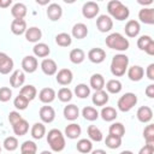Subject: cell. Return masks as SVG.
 <instances>
[{"mask_svg": "<svg viewBox=\"0 0 154 154\" xmlns=\"http://www.w3.org/2000/svg\"><path fill=\"white\" fill-rule=\"evenodd\" d=\"M107 11L117 20H125L130 14L129 8L125 5H123L119 0H111L107 4Z\"/></svg>", "mask_w": 154, "mask_h": 154, "instance_id": "6da1fadb", "label": "cell"}, {"mask_svg": "<svg viewBox=\"0 0 154 154\" xmlns=\"http://www.w3.org/2000/svg\"><path fill=\"white\" fill-rule=\"evenodd\" d=\"M106 45L111 49L123 52V51H126L129 48L130 42L122 34H119V32H112V34H109L106 37Z\"/></svg>", "mask_w": 154, "mask_h": 154, "instance_id": "7a4b0ae2", "label": "cell"}, {"mask_svg": "<svg viewBox=\"0 0 154 154\" xmlns=\"http://www.w3.org/2000/svg\"><path fill=\"white\" fill-rule=\"evenodd\" d=\"M129 66V58L125 54H117L112 58L111 61V72L116 77L123 76Z\"/></svg>", "mask_w": 154, "mask_h": 154, "instance_id": "3957f363", "label": "cell"}, {"mask_svg": "<svg viewBox=\"0 0 154 154\" xmlns=\"http://www.w3.org/2000/svg\"><path fill=\"white\" fill-rule=\"evenodd\" d=\"M47 142L53 152H61L65 148V138L60 130L52 129L48 131Z\"/></svg>", "mask_w": 154, "mask_h": 154, "instance_id": "277c9868", "label": "cell"}, {"mask_svg": "<svg viewBox=\"0 0 154 154\" xmlns=\"http://www.w3.org/2000/svg\"><path fill=\"white\" fill-rule=\"evenodd\" d=\"M137 103V96L134 93H125L122 95L117 102V106L119 111L122 112H129L135 105Z\"/></svg>", "mask_w": 154, "mask_h": 154, "instance_id": "5b68a950", "label": "cell"}, {"mask_svg": "<svg viewBox=\"0 0 154 154\" xmlns=\"http://www.w3.org/2000/svg\"><path fill=\"white\" fill-rule=\"evenodd\" d=\"M99 13V5L95 1H87L82 7V14L87 19L96 17Z\"/></svg>", "mask_w": 154, "mask_h": 154, "instance_id": "8992f818", "label": "cell"}, {"mask_svg": "<svg viewBox=\"0 0 154 154\" xmlns=\"http://www.w3.org/2000/svg\"><path fill=\"white\" fill-rule=\"evenodd\" d=\"M96 26H97L99 31H101V32H108L113 28V20H112V18L109 16L101 14L96 19Z\"/></svg>", "mask_w": 154, "mask_h": 154, "instance_id": "52a82bcc", "label": "cell"}, {"mask_svg": "<svg viewBox=\"0 0 154 154\" xmlns=\"http://www.w3.org/2000/svg\"><path fill=\"white\" fill-rule=\"evenodd\" d=\"M13 69V60L4 52H0V73L7 75Z\"/></svg>", "mask_w": 154, "mask_h": 154, "instance_id": "ba28073f", "label": "cell"}, {"mask_svg": "<svg viewBox=\"0 0 154 154\" xmlns=\"http://www.w3.org/2000/svg\"><path fill=\"white\" fill-rule=\"evenodd\" d=\"M37 66H38V63H37V59L34 57V55H26L23 58L22 60V67H23V71L28 72V73H32L37 70Z\"/></svg>", "mask_w": 154, "mask_h": 154, "instance_id": "9c48e42d", "label": "cell"}, {"mask_svg": "<svg viewBox=\"0 0 154 154\" xmlns=\"http://www.w3.org/2000/svg\"><path fill=\"white\" fill-rule=\"evenodd\" d=\"M63 16V8L57 2H53V4H49L48 7H47V17L52 20V22H55V20H59Z\"/></svg>", "mask_w": 154, "mask_h": 154, "instance_id": "30bf717a", "label": "cell"}, {"mask_svg": "<svg viewBox=\"0 0 154 154\" xmlns=\"http://www.w3.org/2000/svg\"><path fill=\"white\" fill-rule=\"evenodd\" d=\"M88 59L94 64H100L106 59V52L102 48L95 47L88 52Z\"/></svg>", "mask_w": 154, "mask_h": 154, "instance_id": "8fae6325", "label": "cell"}, {"mask_svg": "<svg viewBox=\"0 0 154 154\" xmlns=\"http://www.w3.org/2000/svg\"><path fill=\"white\" fill-rule=\"evenodd\" d=\"M57 82L61 85H69L72 79H73V75H72V71L70 69H61L58 71L57 73Z\"/></svg>", "mask_w": 154, "mask_h": 154, "instance_id": "7c38bea8", "label": "cell"}, {"mask_svg": "<svg viewBox=\"0 0 154 154\" xmlns=\"http://www.w3.org/2000/svg\"><path fill=\"white\" fill-rule=\"evenodd\" d=\"M41 70L43 71L45 75H47V76H53V75L57 73L58 66H57V63H55L53 59L46 58V59H43L42 63H41Z\"/></svg>", "mask_w": 154, "mask_h": 154, "instance_id": "4fadbf2b", "label": "cell"}, {"mask_svg": "<svg viewBox=\"0 0 154 154\" xmlns=\"http://www.w3.org/2000/svg\"><path fill=\"white\" fill-rule=\"evenodd\" d=\"M138 19L144 24H154V8L143 7L138 12Z\"/></svg>", "mask_w": 154, "mask_h": 154, "instance_id": "5bb4252c", "label": "cell"}, {"mask_svg": "<svg viewBox=\"0 0 154 154\" xmlns=\"http://www.w3.org/2000/svg\"><path fill=\"white\" fill-rule=\"evenodd\" d=\"M125 34L128 37H136L138 34H140V30H141V26H140V23L135 19H130L126 24H125Z\"/></svg>", "mask_w": 154, "mask_h": 154, "instance_id": "9a60e30c", "label": "cell"}, {"mask_svg": "<svg viewBox=\"0 0 154 154\" xmlns=\"http://www.w3.org/2000/svg\"><path fill=\"white\" fill-rule=\"evenodd\" d=\"M40 118L43 123H52L55 118V111L52 106H42L40 108Z\"/></svg>", "mask_w": 154, "mask_h": 154, "instance_id": "2e32d148", "label": "cell"}, {"mask_svg": "<svg viewBox=\"0 0 154 154\" xmlns=\"http://www.w3.org/2000/svg\"><path fill=\"white\" fill-rule=\"evenodd\" d=\"M136 117L141 123H149L152 120V118H153V111L148 106H141L137 109Z\"/></svg>", "mask_w": 154, "mask_h": 154, "instance_id": "e0dca14e", "label": "cell"}, {"mask_svg": "<svg viewBox=\"0 0 154 154\" xmlns=\"http://www.w3.org/2000/svg\"><path fill=\"white\" fill-rule=\"evenodd\" d=\"M144 76V70L142 66L140 65H134L128 69V77L132 81V82H138L143 78Z\"/></svg>", "mask_w": 154, "mask_h": 154, "instance_id": "ac0fdd59", "label": "cell"}, {"mask_svg": "<svg viewBox=\"0 0 154 154\" xmlns=\"http://www.w3.org/2000/svg\"><path fill=\"white\" fill-rule=\"evenodd\" d=\"M25 82V75L22 70H16L13 71V73L11 75L10 77V84L13 87V88H19L24 84Z\"/></svg>", "mask_w": 154, "mask_h": 154, "instance_id": "d6986e66", "label": "cell"}, {"mask_svg": "<svg viewBox=\"0 0 154 154\" xmlns=\"http://www.w3.org/2000/svg\"><path fill=\"white\" fill-rule=\"evenodd\" d=\"M55 96H57L55 95V91L52 88H43L38 93V99L43 103H51L55 99Z\"/></svg>", "mask_w": 154, "mask_h": 154, "instance_id": "ffe728a7", "label": "cell"}, {"mask_svg": "<svg viewBox=\"0 0 154 154\" xmlns=\"http://www.w3.org/2000/svg\"><path fill=\"white\" fill-rule=\"evenodd\" d=\"M11 31L14 35H22L26 31V22L24 19H13L11 23Z\"/></svg>", "mask_w": 154, "mask_h": 154, "instance_id": "44dd1931", "label": "cell"}, {"mask_svg": "<svg viewBox=\"0 0 154 154\" xmlns=\"http://www.w3.org/2000/svg\"><path fill=\"white\" fill-rule=\"evenodd\" d=\"M91 101L95 106H103L108 102V94L102 89V90H97L94 93Z\"/></svg>", "mask_w": 154, "mask_h": 154, "instance_id": "7402d4cb", "label": "cell"}, {"mask_svg": "<svg viewBox=\"0 0 154 154\" xmlns=\"http://www.w3.org/2000/svg\"><path fill=\"white\" fill-rule=\"evenodd\" d=\"M11 14L14 17V19H23L26 16V6L22 2H17L11 8Z\"/></svg>", "mask_w": 154, "mask_h": 154, "instance_id": "603a6c76", "label": "cell"}, {"mask_svg": "<svg viewBox=\"0 0 154 154\" xmlns=\"http://www.w3.org/2000/svg\"><path fill=\"white\" fill-rule=\"evenodd\" d=\"M88 35V28L84 23H77L72 28V36L77 40L84 38Z\"/></svg>", "mask_w": 154, "mask_h": 154, "instance_id": "cb8c5ba5", "label": "cell"}, {"mask_svg": "<svg viewBox=\"0 0 154 154\" xmlns=\"http://www.w3.org/2000/svg\"><path fill=\"white\" fill-rule=\"evenodd\" d=\"M41 37H42V31L37 26H31L25 31V38L29 42H38Z\"/></svg>", "mask_w": 154, "mask_h": 154, "instance_id": "d4e9b609", "label": "cell"}, {"mask_svg": "<svg viewBox=\"0 0 154 154\" xmlns=\"http://www.w3.org/2000/svg\"><path fill=\"white\" fill-rule=\"evenodd\" d=\"M78 116H79V109L76 105L70 103L64 107V117L67 120H76L78 118Z\"/></svg>", "mask_w": 154, "mask_h": 154, "instance_id": "484cf974", "label": "cell"}, {"mask_svg": "<svg viewBox=\"0 0 154 154\" xmlns=\"http://www.w3.org/2000/svg\"><path fill=\"white\" fill-rule=\"evenodd\" d=\"M12 129H13L14 135H17V136H24L28 132V130H29V123L25 119L22 118L19 122H17L16 124L12 125Z\"/></svg>", "mask_w": 154, "mask_h": 154, "instance_id": "4316f807", "label": "cell"}, {"mask_svg": "<svg viewBox=\"0 0 154 154\" xmlns=\"http://www.w3.org/2000/svg\"><path fill=\"white\" fill-rule=\"evenodd\" d=\"M81 132H82V129L76 123H71L65 128V135H66V137H69L71 140H75L77 137H79Z\"/></svg>", "mask_w": 154, "mask_h": 154, "instance_id": "83f0119b", "label": "cell"}, {"mask_svg": "<svg viewBox=\"0 0 154 154\" xmlns=\"http://www.w3.org/2000/svg\"><path fill=\"white\" fill-rule=\"evenodd\" d=\"M90 87L97 91V90H102L103 87H105V78L100 73H94L91 77H90Z\"/></svg>", "mask_w": 154, "mask_h": 154, "instance_id": "f1b7e54d", "label": "cell"}, {"mask_svg": "<svg viewBox=\"0 0 154 154\" xmlns=\"http://www.w3.org/2000/svg\"><path fill=\"white\" fill-rule=\"evenodd\" d=\"M100 116L101 118L105 120V122H112L117 118L118 113L116 111L114 107H111V106H106V107H102L101 112H100Z\"/></svg>", "mask_w": 154, "mask_h": 154, "instance_id": "f546056e", "label": "cell"}, {"mask_svg": "<svg viewBox=\"0 0 154 154\" xmlns=\"http://www.w3.org/2000/svg\"><path fill=\"white\" fill-rule=\"evenodd\" d=\"M32 52H34L35 57H38V58H46V57H48V54L51 53V49H49V47H48L46 43L38 42V43H36V45L34 46Z\"/></svg>", "mask_w": 154, "mask_h": 154, "instance_id": "4dcf8cb0", "label": "cell"}, {"mask_svg": "<svg viewBox=\"0 0 154 154\" xmlns=\"http://www.w3.org/2000/svg\"><path fill=\"white\" fill-rule=\"evenodd\" d=\"M19 94H20L22 96H24L25 99H28L29 101H31V100H34V99L36 97V95H37V90H36V88H35L34 85H31V84H26V85H24V87L20 88Z\"/></svg>", "mask_w": 154, "mask_h": 154, "instance_id": "1f68e13d", "label": "cell"}, {"mask_svg": "<svg viewBox=\"0 0 154 154\" xmlns=\"http://www.w3.org/2000/svg\"><path fill=\"white\" fill-rule=\"evenodd\" d=\"M69 58H70L71 63H73V64H81L85 59V53L81 48H75V49H72L70 52Z\"/></svg>", "mask_w": 154, "mask_h": 154, "instance_id": "d6a6232c", "label": "cell"}, {"mask_svg": "<svg viewBox=\"0 0 154 154\" xmlns=\"http://www.w3.org/2000/svg\"><path fill=\"white\" fill-rule=\"evenodd\" d=\"M46 135V126L42 123H35L31 128V136L35 140H41Z\"/></svg>", "mask_w": 154, "mask_h": 154, "instance_id": "836d02e7", "label": "cell"}, {"mask_svg": "<svg viewBox=\"0 0 154 154\" xmlns=\"http://www.w3.org/2000/svg\"><path fill=\"white\" fill-rule=\"evenodd\" d=\"M82 116L87 119V120H90V122H94L99 118V112L95 107H91V106H85L83 109H82Z\"/></svg>", "mask_w": 154, "mask_h": 154, "instance_id": "e575fe53", "label": "cell"}, {"mask_svg": "<svg viewBox=\"0 0 154 154\" xmlns=\"http://www.w3.org/2000/svg\"><path fill=\"white\" fill-rule=\"evenodd\" d=\"M87 131H88V136H89V138L91 141H95V142L102 141V138H103L102 132H101V130L96 125H89Z\"/></svg>", "mask_w": 154, "mask_h": 154, "instance_id": "d590c367", "label": "cell"}, {"mask_svg": "<svg viewBox=\"0 0 154 154\" xmlns=\"http://www.w3.org/2000/svg\"><path fill=\"white\" fill-rule=\"evenodd\" d=\"M55 43L60 47H69L72 43V38L66 32H60L55 36Z\"/></svg>", "mask_w": 154, "mask_h": 154, "instance_id": "8d00e7d4", "label": "cell"}, {"mask_svg": "<svg viewBox=\"0 0 154 154\" xmlns=\"http://www.w3.org/2000/svg\"><path fill=\"white\" fill-rule=\"evenodd\" d=\"M93 149V143L90 140H87V138H82L77 142V150L82 154H87L89 152H91Z\"/></svg>", "mask_w": 154, "mask_h": 154, "instance_id": "74e56055", "label": "cell"}, {"mask_svg": "<svg viewBox=\"0 0 154 154\" xmlns=\"http://www.w3.org/2000/svg\"><path fill=\"white\" fill-rule=\"evenodd\" d=\"M122 88H123L122 87V82L119 79H109L106 83V89L111 94H118V93H120Z\"/></svg>", "mask_w": 154, "mask_h": 154, "instance_id": "f35d334b", "label": "cell"}, {"mask_svg": "<svg viewBox=\"0 0 154 154\" xmlns=\"http://www.w3.org/2000/svg\"><path fill=\"white\" fill-rule=\"evenodd\" d=\"M75 94H76V96L79 97V99H85V97H88L89 94H90V88H89L87 84H84V83L77 84V85L75 87Z\"/></svg>", "mask_w": 154, "mask_h": 154, "instance_id": "ab89813d", "label": "cell"}, {"mask_svg": "<svg viewBox=\"0 0 154 154\" xmlns=\"http://www.w3.org/2000/svg\"><path fill=\"white\" fill-rule=\"evenodd\" d=\"M105 143L109 149H117L122 146V138L114 135H108L105 140Z\"/></svg>", "mask_w": 154, "mask_h": 154, "instance_id": "60d3db41", "label": "cell"}, {"mask_svg": "<svg viewBox=\"0 0 154 154\" xmlns=\"http://www.w3.org/2000/svg\"><path fill=\"white\" fill-rule=\"evenodd\" d=\"M108 132L109 135H114V136H118V137H123L124 134H125V128L122 123H113L109 129H108Z\"/></svg>", "mask_w": 154, "mask_h": 154, "instance_id": "b9f144b4", "label": "cell"}, {"mask_svg": "<svg viewBox=\"0 0 154 154\" xmlns=\"http://www.w3.org/2000/svg\"><path fill=\"white\" fill-rule=\"evenodd\" d=\"M4 147L8 152H13L18 148V140L14 136H8L4 140Z\"/></svg>", "mask_w": 154, "mask_h": 154, "instance_id": "7bdbcfd3", "label": "cell"}, {"mask_svg": "<svg viewBox=\"0 0 154 154\" xmlns=\"http://www.w3.org/2000/svg\"><path fill=\"white\" fill-rule=\"evenodd\" d=\"M143 137L146 140V143L154 144V125L149 124L143 130Z\"/></svg>", "mask_w": 154, "mask_h": 154, "instance_id": "ee69618b", "label": "cell"}, {"mask_svg": "<svg viewBox=\"0 0 154 154\" xmlns=\"http://www.w3.org/2000/svg\"><path fill=\"white\" fill-rule=\"evenodd\" d=\"M58 99L61 102H69L72 99V91L69 88L64 87V88L59 89V91H58Z\"/></svg>", "mask_w": 154, "mask_h": 154, "instance_id": "f6af8a7d", "label": "cell"}, {"mask_svg": "<svg viewBox=\"0 0 154 154\" xmlns=\"http://www.w3.org/2000/svg\"><path fill=\"white\" fill-rule=\"evenodd\" d=\"M36 150H37V146L32 141H25L20 146V152L22 153H34V154H36Z\"/></svg>", "mask_w": 154, "mask_h": 154, "instance_id": "bcb514c9", "label": "cell"}, {"mask_svg": "<svg viewBox=\"0 0 154 154\" xmlns=\"http://www.w3.org/2000/svg\"><path fill=\"white\" fill-rule=\"evenodd\" d=\"M13 105H14V107H16L17 109L23 111V109H25V108L28 107V105H29V100H28V99H25L24 96H22V95L19 94V95L14 99Z\"/></svg>", "mask_w": 154, "mask_h": 154, "instance_id": "7dc6e473", "label": "cell"}, {"mask_svg": "<svg viewBox=\"0 0 154 154\" xmlns=\"http://www.w3.org/2000/svg\"><path fill=\"white\" fill-rule=\"evenodd\" d=\"M153 41V38L149 36V35H142L138 40H137V47L141 49V51H144L146 47Z\"/></svg>", "mask_w": 154, "mask_h": 154, "instance_id": "c3c4849f", "label": "cell"}, {"mask_svg": "<svg viewBox=\"0 0 154 154\" xmlns=\"http://www.w3.org/2000/svg\"><path fill=\"white\" fill-rule=\"evenodd\" d=\"M12 97V90L8 87H1L0 88V101L7 102Z\"/></svg>", "mask_w": 154, "mask_h": 154, "instance_id": "681fc988", "label": "cell"}, {"mask_svg": "<svg viewBox=\"0 0 154 154\" xmlns=\"http://www.w3.org/2000/svg\"><path fill=\"white\" fill-rule=\"evenodd\" d=\"M20 119H22V116L19 114V112H17V111L10 112V114H8V120H10V123H11V125L16 124V123L19 122Z\"/></svg>", "mask_w": 154, "mask_h": 154, "instance_id": "f907efd6", "label": "cell"}, {"mask_svg": "<svg viewBox=\"0 0 154 154\" xmlns=\"http://www.w3.org/2000/svg\"><path fill=\"white\" fill-rule=\"evenodd\" d=\"M138 154H154V144L146 143L138 152Z\"/></svg>", "mask_w": 154, "mask_h": 154, "instance_id": "816d5d0a", "label": "cell"}, {"mask_svg": "<svg viewBox=\"0 0 154 154\" xmlns=\"http://www.w3.org/2000/svg\"><path fill=\"white\" fill-rule=\"evenodd\" d=\"M146 75H147V77L150 81H154V64H149L148 65L147 71H146Z\"/></svg>", "mask_w": 154, "mask_h": 154, "instance_id": "f5cc1de1", "label": "cell"}, {"mask_svg": "<svg viewBox=\"0 0 154 154\" xmlns=\"http://www.w3.org/2000/svg\"><path fill=\"white\" fill-rule=\"evenodd\" d=\"M146 95L150 99L154 97V84H149L147 88H146Z\"/></svg>", "mask_w": 154, "mask_h": 154, "instance_id": "db71d44e", "label": "cell"}, {"mask_svg": "<svg viewBox=\"0 0 154 154\" xmlns=\"http://www.w3.org/2000/svg\"><path fill=\"white\" fill-rule=\"evenodd\" d=\"M144 52L147 53V54H149V55H154V40L146 47V49H144Z\"/></svg>", "mask_w": 154, "mask_h": 154, "instance_id": "11a10c76", "label": "cell"}, {"mask_svg": "<svg viewBox=\"0 0 154 154\" xmlns=\"http://www.w3.org/2000/svg\"><path fill=\"white\" fill-rule=\"evenodd\" d=\"M11 4H12V0H5V1L0 0V7H7V6H10Z\"/></svg>", "mask_w": 154, "mask_h": 154, "instance_id": "9f6ffc18", "label": "cell"}, {"mask_svg": "<svg viewBox=\"0 0 154 154\" xmlns=\"http://www.w3.org/2000/svg\"><path fill=\"white\" fill-rule=\"evenodd\" d=\"M91 154H107V153L103 149H95V150L91 152Z\"/></svg>", "mask_w": 154, "mask_h": 154, "instance_id": "6f0895ef", "label": "cell"}, {"mask_svg": "<svg viewBox=\"0 0 154 154\" xmlns=\"http://www.w3.org/2000/svg\"><path fill=\"white\" fill-rule=\"evenodd\" d=\"M138 4H141V5H150V4H153V0H147V1L138 0Z\"/></svg>", "mask_w": 154, "mask_h": 154, "instance_id": "680465c9", "label": "cell"}, {"mask_svg": "<svg viewBox=\"0 0 154 154\" xmlns=\"http://www.w3.org/2000/svg\"><path fill=\"white\" fill-rule=\"evenodd\" d=\"M120 154H134V153H132L131 150H123Z\"/></svg>", "mask_w": 154, "mask_h": 154, "instance_id": "91938a15", "label": "cell"}, {"mask_svg": "<svg viewBox=\"0 0 154 154\" xmlns=\"http://www.w3.org/2000/svg\"><path fill=\"white\" fill-rule=\"evenodd\" d=\"M36 2H37V4H41V5H45V4H48V1H38V0H37Z\"/></svg>", "mask_w": 154, "mask_h": 154, "instance_id": "94428289", "label": "cell"}, {"mask_svg": "<svg viewBox=\"0 0 154 154\" xmlns=\"http://www.w3.org/2000/svg\"><path fill=\"white\" fill-rule=\"evenodd\" d=\"M41 154H52V152H49V150H43V152H41Z\"/></svg>", "mask_w": 154, "mask_h": 154, "instance_id": "6125c7cd", "label": "cell"}, {"mask_svg": "<svg viewBox=\"0 0 154 154\" xmlns=\"http://www.w3.org/2000/svg\"><path fill=\"white\" fill-rule=\"evenodd\" d=\"M22 154H34V153H22Z\"/></svg>", "mask_w": 154, "mask_h": 154, "instance_id": "be15d7a7", "label": "cell"}, {"mask_svg": "<svg viewBox=\"0 0 154 154\" xmlns=\"http://www.w3.org/2000/svg\"><path fill=\"white\" fill-rule=\"evenodd\" d=\"M0 153H1V147H0Z\"/></svg>", "mask_w": 154, "mask_h": 154, "instance_id": "e7e4bbea", "label": "cell"}]
</instances>
